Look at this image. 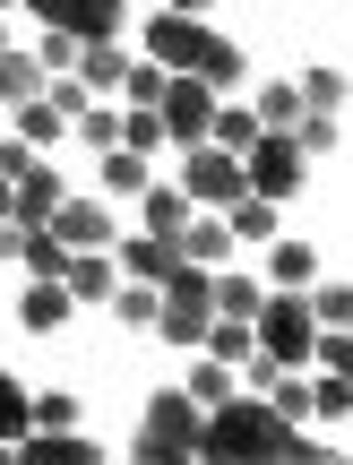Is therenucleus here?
I'll return each instance as SVG.
<instances>
[{"label":"nucleus","instance_id":"27","mask_svg":"<svg viewBox=\"0 0 353 465\" xmlns=\"http://www.w3.org/2000/svg\"><path fill=\"white\" fill-rule=\"evenodd\" d=\"M276 293H302V284H310V267H319V259H310V242H285V232H276Z\"/></svg>","mask_w":353,"mask_h":465},{"label":"nucleus","instance_id":"23","mask_svg":"<svg viewBox=\"0 0 353 465\" xmlns=\"http://www.w3.org/2000/svg\"><path fill=\"white\" fill-rule=\"evenodd\" d=\"M164 86H172V69H164V61H130L121 95H130V113H155V104H164Z\"/></svg>","mask_w":353,"mask_h":465},{"label":"nucleus","instance_id":"40","mask_svg":"<svg viewBox=\"0 0 353 465\" xmlns=\"http://www.w3.org/2000/svg\"><path fill=\"white\" fill-rule=\"evenodd\" d=\"M199 78H207V86H241V52H233V44H216V61H207Z\"/></svg>","mask_w":353,"mask_h":465},{"label":"nucleus","instance_id":"19","mask_svg":"<svg viewBox=\"0 0 353 465\" xmlns=\"http://www.w3.org/2000/svg\"><path fill=\"white\" fill-rule=\"evenodd\" d=\"M224 250H233V224L224 216H199L181 232V259H199V267H224Z\"/></svg>","mask_w":353,"mask_h":465},{"label":"nucleus","instance_id":"4","mask_svg":"<svg viewBox=\"0 0 353 465\" xmlns=\"http://www.w3.org/2000/svg\"><path fill=\"white\" fill-rule=\"evenodd\" d=\"M216 86L207 78H172L164 86V104H155V113H164V138H181V147H207V138H216Z\"/></svg>","mask_w":353,"mask_h":465},{"label":"nucleus","instance_id":"26","mask_svg":"<svg viewBox=\"0 0 353 465\" xmlns=\"http://www.w3.org/2000/svg\"><path fill=\"white\" fill-rule=\"evenodd\" d=\"M26 431H34V397H26V388L9 380V371H0V440H9V449H17V440H26Z\"/></svg>","mask_w":353,"mask_h":465},{"label":"nucleus","instance_id":"11","mask_svg":"<svg viewBox=\"0 0 353 465\" xmlns=\"http://www.w3.org/2000/svg\"><path fill=\"white\" fill-rule=\"evenodd\" d=\"M69 311H78V293H69V284H44V276H26V293H17V319H26L34 336H52Z\"/></svg>","mask_w":353,"mask_h":465},{"label":"nucleus","instance_id":"31","mask_svg":"<svg viewBox=\"0 0 353 465\" xmlns=\"http://www.w3.org/2000/svg\"><path fill=\"white\" fill-rule=\"evenodd\" d=\"M34 431H78V397L69 388H44L34 397Z\"/></svg>","mask_w":353,"mask_h":465},{"label":"nucleus","instance_id":"18","mask_svg":"<svg viewBox=\"0 0 353 465\" xmlns=\"http://www.w3.org/2000/svg\"><path fill=\"white\" fill-rule=\"evenodd\" d=\"M259 311H268V293L250 276H233V267H216V319H259Z\"/></svg>","mask_w":353,"mask_h":465},{"label":"nucleus","instance_id":"24","mask_svg":"<svg viewBox=\"0 0 353 465\" xmlns=\"http://www.w3.org/2000/svg\"><path fill=\"white\" fill-rule=\"evenodd\" d=\"M259 138H268V130H259V113H250V104H216V147H233V155H250Z\"/></svg>","mask_w":353,"mask_h":465},{"label":"nucleus","instance_id":"47","mask_svg":"<svg viewBox=\"0 0 353 465\" xmlns=\"http://www.w3.org/2000/svg\"><path fill=\"white\" fill-rule=\"evenodd\" d=\"M0 9H9V0H0Z\"/></svg>","mask_w":353,"mask_h":465},{"label":"nucleus","instance_id":"16","mask_svg":"<svg viewBox=\"0 0 353 465\" xmlns=\"http://www.w3.org/2000/svg\"><path fill=\"white\" fill-rule=\"evenodd\" d=\"M207 353L233 362V371H250L259 362V328H250V319H216V328H207Z\"/></svg>","mask_w":353,"mask_h":465},{"label":"nucleus","instance_id":"46","mask_svg":"<svg viewBox=\"0 0 353 465\" xmlns=\"http://www.w3.org/2000/svg\"><path fill=\"white\" fill-rule=\"evenodd\" d=\"M0 52H9V26H0Z\"/></svg>","mask_w":353,"mask_h":465},{"label":"nucleus","instance_id":"38","mask_svg":"<svg viewBox=\"0 0 353 465\" xmlns=\"http://www.w3.org/2000/svg\"><path fill=\"white\" fill-rule=\"evenodd\" d=\"M78 35H61V26H44V44H34V61H44V69H78Z\"/></svg>","mask_w":353,"mask_h":465},{"label":"nucleus","instance_id":"29","mask_svg":"<svg viewBox=\"0 0 353 465\" xmlns=\"http://www.w3.org/2000/svg\"><path fill=\"white\" fill-rule=\"evenodd\" d=\"M78 138H86L95 155H113V147H121V113H113V104H86V113H78Z\"/></svg>","mask_w":353,"mask_h":465},{"label":"nucleus","instance_id":"6","mask_svg":"<svg viewBox=\"0 0 353 465\" xmlns=\"http://www.w3.org/2000/svg\"><path fill=\"white\" fill-rule=\"evenodd\" d=\"M207 431V405L190 397V388H164V397H147V422H138V440H172V449H199Z\"/></svg>","mask_w":353,"mask_h":465},{"label":"nucleus","instance_id":"35","mask_svg":"<svg viewBox=\"0 0 353 465\" xmlns=\"http://www.w3.org/2000/svg\"><path fill=\"white\" fill-rule=\"evenodd\" d=\"M319 371H337V380H353V328H319V353H310Z\"/></svg>","mask_w":353,"mask_h":465},{"label":"nucleus","instance_id":"32","mask_svg":"<svg viewBox=\"0 0 353 465\" xmlns=\"http://www.w3.org/2000/svg\"><path fill=\"white\" fill-rule=\"evenodd\" d=\"M293 86H302V104H310V113H337V104H345V78H337V69H302Z\"/></svg>","mask_w":353,"mask_h":465},{"label":"nucleus","instance_id":"42","mask_svg":"<svg viewBox=\"0 0 353 465\" xmlns=\"http://www.w3.org/2000/svg\"><path fill=\"white\" fill-rule=\"evenodd\" d=\"M44 95H52V104H61V113H69V121H78V113H86V86H78V78H61V86H44Z\"/></svg>","mask_w":353,"mask_h":465},{"label":"nucleus","instance_id":"12","mask_svg":"<svg viewBox=\"0 0 353 465\" xmlns=\"http://www.w3.org/2000/svg\"><path fill=\"white\" fill-rule=\"evenodd\" d=\"M61 199H69V182L52 164H34L26 182H17V216L9 224H52V216H61Z\"/></svg>","mask_w":353,"mask_h":465},{"label":"nucleus","instance_id":"13","mask_svg":"<svg viewBox=\"0 0 353 465\" xmlns=\"http://www.w3.org/2000/svg\"><path fill=\"white\" fill-rule=\"evenodd\" d=\"M44 78H52V69L34 61V52H0V104H9V113L44 104Z\"/></svg>","mask_w":353,"mask_h":465},{"label":"nucleus","instance_id":"5","mask_svg":"<svg viewBox=\"0 0 353 465\" xmlns=\"http://www.w3.org/2000/svg\"><path fill=\"white\" fill-rule=\"evenodd\" d=\"M241 164H250V199H276V207H285L293 190H302V138L268 130L250 155H241Z\"/></svg>","mask_w":353,"mask_h":465},{"label":"nucleus","instance_id":"43","mask_svg":"<svg viewBox=\"0 0 353 465\" xmlns=\"http://www.w3.org/2000/svg\"><path fill=\"white\" fill-rule=\"evenodd\" d=\"M9 216H17V182L0 173V224H9Z\"/></svg>","mask_w":353,"mask_h":465},{"label":"nucleus","instance_id":"45","mask_svg":"<svg viewBox=\"0 0 353 465\" xmlns=\"http://www.w3.org/2000/svg\"><path fill=\"white\" fill-rule=\"evenodd\" d=\"M0 465H17V449H9V440H0Z\"/></svg>","mask_w":353,"mask_h":465},{"label":"nucleus","instance_id":"8","mask_svg":"<svg viewBox=\"0 0 353 465\" xmlns=\"http://www.w3.org/2000/svg\"><path fill=\"white\" fill-rule=\"evenodd\" d=\"M172 267H181V242H164V232H130V242H121V276L172 284Z\"/></svg>","mask_w":353,"mask_h":465},{"label":"nucleus","instance_id":"10","mask_svg":"<svg viewBox=\"0 0 353 465\" xmlns=\"http://www.w3.org/2000/svg\"><path fill=\"white\" fill-rule=\"evenodd\" d=\"M17 465H103V449L78 440V431H26L17 440Z\"/></svg>","mask_w":353,"mask_h":465},{"label":"nucleus","instance_id":"1","mask_svg":"<svg viewBox=\"0 0 353 465\" xmlns=\"http://www.w3.org/2000/svg\"><path fill=\"white\" fill-rule=\"evenodd\" d=\"M250 328H259V353H268L276 371H302L310 353H319V311H310V293H268V311H259Z\"/></svg>","mask_w":353,"mask_h":465},{"label":"nucleus","instance_id":"30","mask_svg":"<svg viewBox=\"0 0 353 465\" xmlns=\"http://www.w3.org/2000/svg\"><path fill=\"white\" fill-rule=\"evenodd\" d=\"M310 414H319V422H345V414H353V380H337V371L310 380Z\"/></svg>","mask_w":353,"mask_h":465},{"label":"nucleus","instance_id":"22","mask_svg":"<svg viewBox=\"0 0 353 465\" xmlns=\"http://www.w3.org/2000/svg\"><path fill=\"white\" fill-rule=\"evenodd\" d=\"M190 397H199L207 414H216V405H233V397H241V380H233V362H216V353H207V362L190 371Z\"/></svg>","mask_w":353,"mask_h":465},{"label":"nucleus","instance_id":"3","mask_svg":"<svg viewBox=\"0 0 353 465\" xmlns=\"http://www.w3.org/2000/svg\"><path fill=\"white\" fill-rule=\"evenodd\" d=\"M216 44H224V35L199 26V17H181V9H155L147 17V61H164L172 78H199V69L216 61Z\"/></svg>","mask_w":353,"mask_h":465},{"label":"nucleus","instance_id":"14","mask_svg":"<svg viewBox=\"0 0 353 465\" xmlns=\"http://www.w3.org/2000/svg\"><path fill=\"white\" fill-rule=\"evenodd\" d=\"M250 113H259V130H302V113H310V104H302V86H293V78H276V86H259V104H250Z\"/></svg>","mask_w":353,"mask_h":465},{"label":"nucleus","instance_id":"28","mask_svg":"<svg viewBox=\"0 0 353 465\" xmlns=\"http://www.w3.org/2000/svg\"><path fill=\"white\" fill-rule=\"evenodd\" d=\"M224 224H233V242H268V232H276V199H241V207H224Z\"/></svg>","mask_w":353,"mask_h":465},{"label":"nucleus","instance_id":"37","mask_svg":"<svg viewBox=\"0 0 353 465\" xmlns=\"http://www.w3.org/2000/svg\"><path fill=\"white\" fill-rule=\"evenodd\" d=\"M121 147H164V113H121Z\"/></svg>","mask_w":353,"mask_h":465},{"label":"nucleus","instance_id":"41","mask_svg":"<svg viewBox=\"0 0 353 465\" xmlns=\"http://www.w3.org/2000/svg\"><path fill=\"white\" fill-rule=\"evenodd\" d=\"M138 465H199V449H172V440H138Z\"/></svg>","mask_w":353,"mask_h":465},{"label":"nucleus","instance_id":"15","mask_svg":"<svg viewBox=\"0 0 353 465\" xmlns=\"http://www.w3.org/2000/svg\"><path fill=\"white\" fill-rule=\"evenodd\" d=\"M121 78H130V52H121V44H86L78 52V86H86V95H113Z\"/></svg>","mask_w":353,"mask_h":465},{"label":"nucleus","instance_id":"33","mask_svg":"<svg viewBox=\"0 0 353 465\" xmlns=\"http://www.w3.org/2000/svg\"><path fill=\"white\" fill-rule=\"evenodd\" d=\"M61 121H69V113L44 95V104H26V113H17V138H26V147H44V138H61Z\"/></svg>","mask_w":353,"mask_h":465},{"label":"nucleus","instance_id":"44","mask_svg":"<svg viewBox=\"0 0 353 465\" xmlns=\"http://www.w3.org/2000/svg\"><path fill=\"white\" fill-rule=\"evenodd\" d=\"M164 9H181V17H199V9H207V0H164Z\"/></svg>","mask_w":353,"mask_h":465},{"label":"nucleus","instance_id":"20","mask_svg":"<svg viewBox=\"0 0 353 465\" xmlns=\"http://www.w3.org/2000/svg\"><path fill=\"white\" fill-rule=\"evenodd\" d=\"M103 190H113V199H147V155L113 147V155H103Z\"/></svg>","mask_w":353,"mask_h":465},{"label":"nucleus","instance_id":"21","mask_svg":"<svg viewBox=\"0 0 353 465\" xmlns=\"http://www.w3.org/2000/svg\"><path fill=\"white\" fill-rule=\"evenodd\" d=\"M113 319H121V328H147V319H164V284H121V293H113Z\"/></svg>","mask_w":353,"mask_h":465},{"label":"nucleus","instance_id":"9","mask_svg":"<svg viewBox=\"0 0 353 465\" xmlns=\"http://www.w3.org/2000/svg\"><path fill=\"white\" fill-rule=\"evenodd\" d=\"M52 232H61L69 250H113L121 232H113V216H103L95 199H61V216H52Z\"/></svg>","mask_w":353,"mask_h":465},{"label":"nucleus","instance_id":"17","mask_svg":"<svg viewBox=\"0 0 353 465\" xmlns=\"http://www.w3.org/2000/svg\"><path fill=\"white\" fill-rule=\"evenodd\" d=\"M69 293H78V302H113V293H121L113 259H103V250H78V267H69Z\"/></svg>","mask_w":353,"mask_h":465},{"label":"nucleus","instance_id":"25","mask_svg":"<svg viewBox=\"0 0 353 465\" xmlns=\"http://www.w3.org/2000/svg\"><path fill=\"white\" fill-rule=\"evenodd\" d=\"M147 232L181 242V232H190V190H147Z\"/></svg>","mask_w":353,"mask_h":465},{"label":"nucleus","instance_id":"2","mask_svg":"<svg viewBox=\"0 0 353 465\" xmlns=\"http://www.w3.org/2000/svg\"><path fill=\"white\" fill-rule=\"evenodd\" d=\"M181 190H190V207H207V216H224V207H241L250 199V164H241L233 147H190V164H181Z\"/></svg>","mask_w":353,"mask_h":465},{"label":"nucleus","instance_id":"36","mask_svg":"<svg viewBox=\"0 0 353 465\" xmlns=\"http://www.w3.org/2000/svg\"><path fill=\"white\" fill-rule=\"evenodd\" d=\"M310 311H319V328H353V284H319Z\"/></svg>","mask_w":353,"mask_h":465},{"label":"nucleus","instance_id":"39","mask_svg":"<svg viewBox=\"0 0 353 465\" xmlns=\"http://www.w3.org/2000/svg\"><path fill=\"white\" fill-rule=\"evenodd\" d=\"M293 138H302V155H328V147H337V113H302Z\"/></svg>","mask_w":353,"mask_h":465},{"label":"nucleus","instance_id":"34","mask_svg":"<svg viewBox=\"0 0 353 465\" xmlns=\"http://www.w3.org/2000/svg\"><path fill=\"white\" fill-rule=\"evenodd\" d=\"M268 405H276V414H285V422H310V380H293V371H276Z\"/></svg>","mask_w":353,"mask_h":465},{"label":"nucleus","instance_id":"7","mask_svg":"<svg viewBox=\"0 0 353 465\" xmlns=\"http://www.w3.org/2000/svg\"><path fill=\"white\" fill-rule=\"evenodd\" d=\"M44 26H61V35H78V44H113V26H121V0H26Z\"/></svg>","mask_w":353,"mask_h":465}]
</instances>
